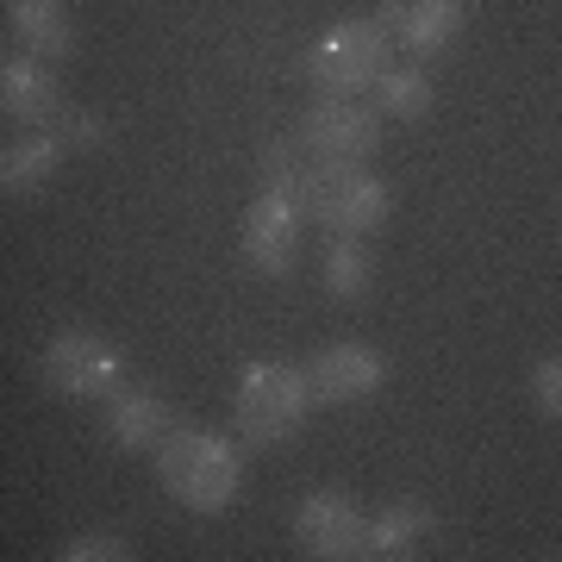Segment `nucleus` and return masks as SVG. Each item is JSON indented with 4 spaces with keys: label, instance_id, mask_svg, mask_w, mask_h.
<instances>
[{
    "label": "nucleus",
    "instance_id": "5",
    "mask_svg": "<svg viewBox=\"0 0 562 562\" xmlns=\"http://www.w3.org/2000/svg\"><path fill=\"white\" fill-rule=\"evenodd\" d=\"M294 238H301V206H294V176H269L250 213H244V257L262 276H281L294 262Z\"/></svg>",
    "mask_w": 562,
    "mask_h": 562
},
{
    "label": "nucleus",
    "instance_id": "17",
    "mask_svg": "<svg viewBox=\"0 0 562 562\" xmlns=\"http://www.w3.org/2000/svg\"><path fill=\"white\" fill-rule=\"evenodd\" d=\"M369 88H375L382 106L387 113H401V120H425V106H431V81H425L419 69H382Z\"/></svg>",
    "mask_w": 562,
    "mask_h": 562
},
{
    "label": "nucleus",
    "instance_id": "20",
    "mask_svg": "<svg viewBox=\"0 0 562 562\" xmlns=\"http://www.w3.org/2000/svg\"><path fill=\"white\" fill-rule=\"evenodd\" d=\"M387 7H394V0H387Z\"/></svg>",
    "mask_w": 562,
    "mask_h": 562
},
{
    "label": "nucleus",
    "instance_id": "11",
    "mask_svg": "<svg viewBox=\"0 0 562 562\" xmlns=\"http://www.w3.org/2000/svg\"><path fill=\"white\" fill-rule=\"evenodd\" d=\"M457 25H462V0H394L382 32L401 38L413 57H438V50H450Z\"/></svg>",
    "mask_w": 562,
    "mask_h": 562
},
{
    "label": "nucleus",
    "instance_id": "7",
    "mask_svg": "<svg viewBox=\"0 0 562 562\" xmlns=\"http://www.w3.org/2000/svg\"><path fill=\"white\" fill-rule=\"evenodd\" d=\"M301 382H306V401L350 406V401H369V394L387 382V369L369 344H331V350L313 357V369H306Z\"/></svg>",
    "mask_w": 562,
    "mask_h": 562
},
{
    "label": "nucleus",
    "instance_id": "19",
    "mask_svg": "<svg viewBox=\"0 0 562 562\" xmlns=\"http://www.w3.org/2000/svg\"><path fill=\"white\" fill-rule=\"evenodd\" d=\"M557 394H562V369L557 362H538L531 369V406H538V419H557Z\"/></svg>",
    "mask_w": 562,
    "mask_h": 562
},
{
    "label": "nucleus",
    "instance_id": "2",
    "mask_svg": "<svg viewBox=\"0 0 562 562\" xmlns=\"http://www.w3.org/2000/svg\"><path fill=\"white\" fill-rule=\"evenodd\" d=\"M294 206H301V220L331 225L338 238H362L369 225H382L387 188L362 176L357 162H313L306 176H294Z\"/></svg>",
    "mask_w": 562,
    "mask_h": 562
},
{
    "label": "nucleus",
    "instance_id": "9",
    "mask_svg": "<svg viewBox=\"0 0 562 562\" xmlns=\"http://www.w3.org/2000/svg\"><path fill=\"white\" fill-rule=\"evenodd\" d=\"M7 44L20 50V57H69V44H76V20H69V7L63 0H7Z\"/></svg>",
    "mask_w": 562,
    "mask_h": 562
},
{
    "label": "nucleus",
    "instance_id": "15",
    "mask_svg": "<svg viewBox=\"0 0 562 562\" xmlns=\"http://www.w3.org/2000/svg\"><path fill=\"white\" fill-rule=\"evenodd\" d=\"M101 431H106V443H120V450H157V443L169 438V419H162L157 394H113V387H106Z\"/></svg>",
    "mask_w": 562,
    "mask_h": 562
},
{
    "label": "nucleus",
    "instance_id": "3",
    "mask_svg": "<svg viewBox=\"0 0 562 562\" xmlns=\"http://www.w3.org/2000/svg\"><path fill=\"white\" fill-rule=\"evenodd\" d=\"M382 57H387L382 20H344L306 50V81H313L319 101H357L362 88L382 76Z\"/></svg>",
    "mask_w": 562,
    "mask_h": 562
},
{
    "label": "nucleus",
    "instance_id": "16",
    "mask_svg": "<svg viewBox=\"0 0 562 562\" xmlns=\"http://www.w3.org/2000/svg\"><path fill=\"white\" fill-rule=\"evenodd\" d=\"M319 281H325V294H338V301H357L362 288H369V250H362L357 238H331Z\"/></svg>",
    "mask_w": 562,
    "mask_h": 562
},
{
    "label": "nucleus",
    "instance_id": "12",
    "mask_svg": "<svg viewBox=\"0 0 562 562\" xmlns=\"http://www.w3.org/2000/svg\"><path fill=\"white\" fill-rule=\"evenodd\" d=\"M63 106L57 81H50V63L38 57H0V113L20 125H50V113Z\"/></svg>",
    "mask_w": 562,
    "mask_h": 562
},
{
    "label": "nucleus",
    "instance_id": "6",
    "mask_svg": "<svg viewBox=\"0 0 562 562\" xmlns=\"http://www.w3.org/2000/svg\"><path fill=\"white\" fill-rule=\"evenodd\" d=\"M38 369H44V387L63 394V401H94V394H106L113 375H120L106 338H94V331H63V338H50Z\"/></svg>",
    "mask_w": 562,
    "mask_h": 562
},
{
    "label": "nucleus",
    "instance_id": "8",
    "mask_svg": "<svg viewBox=\"0 0 562 562\" xmlns=\"http://www.w3.org/2000/svg\"><path fill=\"white\" fill-rule=\"evenodd\" d=\"M301 138L319 162H362L375 150V138H382V125H375V113L357 106V101H319L306 113Z\"/></svg>",
    "mask_w": 562,
    "mask_h": 562
},
{
    "label": "nucleus",
    "instance_id": "10",
    "mask_svg": "<svg viewBox=\"0 0 562 562\" xmlns=\"http://www.w3.org/2000/svg\"><path fill=\"white\" fill-rule=\"evenodd\" d=\"M306 557H362V513L344 494H313L294 519Z\"/></svg>",
    "mask_w": 562,
    "mask_h": 562
},
{
    "label": "nucleus",
    "instance_id": "4",
    "mask_svg": "<svg viewBox=\"0 0 562 562\" xmlns=\"http://www.w3.org/2000/svg\"><path fill=\"white\" fill-rule=\"evenodd\" d=\"M306 382L301 369H276V362H257L250 375H244L238 387V431L250 450H269V443H281L294 425L306 419Z\"/></svg>",
    "mask_w": 562,
    "mask_h": 562
},
{
    "label": "nucleus",
    "instance_id": "18",
    "mask_svg": "<svg viewBox=\"0 0 562 562\" xmlns=\"http://www.w3.org/2000/svg\"><path fill=\"white\" fill-rule=\"evenodd\" d=\"M63 557L69 562H120V557H132V538L113 531V525H88V531H76V538L63 543Z\"/></svg>",
    "mask_w": 562,
    "mask_h": 562
},
{
    "label": "nucleus",
    "instance_id": "14",
    "mask_svg": "<svg viewBox=\"0 0 562 562\" xmlns=\"http://www.w3.org/2000/svg\"><path fill=\"white\" fill-rule=\"evenodd\" d=\"M69 157L50 132H32L20 144H0V201H25V194H38L44 181L57 176V162Z\"/></svg>",
    "mask_w": 562,
    "mask_h": 562
},
{
    "label": "nucleus",
    "instance_id": "13",
    "mask_svg": "<svg viewBox=\"0 0 562 562\" xmlns=\"http://www.w3.org/2000/svg\"><path fill=\"white\" fill-rule=\"evenodd\" d=\"M438 538V513L425 501H401L362 519V557H425V543Z\"/></svg>",
    "mask_w": 562,
    "mask_h": 562
},
{
    "label": "nucleus",
    "instance_id": "1",
    "mask_svg": "<svg viewBox=\"0 0 562 562\" xmlns=\"http://www.w3.org/2000/svg\"><path fill=\"white\" fill-rule=\"evenodd\" d=\"M157 469L162 487L194 513H225L238 494V450L225 438H206V431H169L157 443Z\"/></svg>",
    "mask_w": 562,
    "mask_h": 562
}]
</instances>
